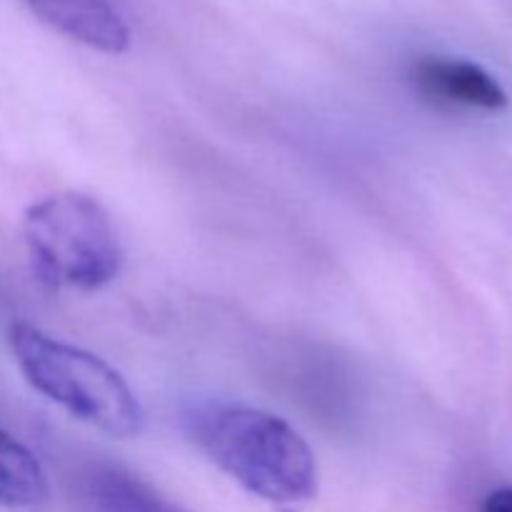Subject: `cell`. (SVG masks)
Masks as SVG:
<instances>
[{
	"label": "cell",
	"instance_id": "1",
	"mask_svg": "<svg viewBox=\"0 0 512 512\" xmlns=\"http://www.w3.org/2000/svg\"><path fill=\"white\" fill-rule=\"evenodd\" d=\"M210 463L248 493L293 508L318 493V463L303 435L283 418L248 405H200L185 420Z\"/></svg>",
	"mask_w": 512,
	"mask_h": 512
},
{
	"label": "cell",
	"instance_id": "2",
	"mask_svg": "<svg viewBox=\"0 0 512 512\" xmlns=\"http://www.w3.org/2000/svg\"><path fill=\"white\" fill-rule=\"evenodd\" d=\"M8 345L30 388L73 418L110 438H135L143 430L138 398L103 358L60 343L30 323L10 325Z\"/></svg>",
	"mask_w": 512,
	"mask_h": 512
},
{
	"label": "cell",
	"instance_id": "3",
	"mask_svg": "<svg viewBox=\"0 0 512 512\" xmlns=\"http://www.w3.org/2000/svg\"><path fill=\"white\" fill-rule=\"evenodd\" d=\"M23 235L35 275L50 288L98 290L123 265L118 230L90 195L68 190L30 205Z\"/></svg>",
	"mask_w": 512,
	"mask_h": 512
},
{
	"label": "cell",
	"instance_id": "4",
	"mask_svg": "<svg viewBox=\"0 0 512 512\" xmlns=\"http://www.w3.org/2000/svg\"><path fill=\"white\" fill-rule=\"evenodd\" d=\"M413 83L425 100L475 110H503L508 93L478 63L428 55L413 65Z\"/></svg>",
	"mask_w": 512,
	"mask_h": 512
},
{
	"label": "cell",
	"instance_id": "5",
	"mask_svg": "<svg viewBox=\"0 0 512 512\" xmlns=\"http://www.w3.org/2000/svg\"><path fill=\"white\" fill-rule=\"evenodd\" d=\"M38 18L68 38L118 55L128 50L130 30L110 0H25Z\"/></svg>",
	"mask_w": 512,
	"mask_h": 512
},
{
	"label": "cell",
	"instance_id": "6",
	"mask_svg": "<svg viewBox=\"0 0 512 512\" xmlns=\"http://www.w3.org/2000/svg\"><path fill=\"white\" fill-rule=\"evenodd\" d=\"M45 500L48 480L35 455L0 430V508H38Z\"/></svg>",
	"mask_w": 512,
	"mask_h": 512
},
{
	"label": "cell",
	"instance_id": "7",
	"mask_svg": "<svg viewBox=\"0 0 512 512\" xmlns=\"http://www.w3.org/2000/svg\"><path fill=\"white\" fill-rule=\"evenodd\" d=\"M88 500L95 512H188L120 470L95 473L88 483Z\"/></svg>",
	"mask_w": 512,
	"mask_h": 512
},
{
	"label": "cell",
	"instance_id": "8",
	"mask_svg": "<svg viewBox=\"0 0 512 512\" xmlns=\"http://www.w3.org/2000/svg\"><path fill=\"white\" fill-rule=\"evenodd\" d=\"M480 512H512V488H500L485 498Z\"/></svg>",
	"mask_w": 512,
	"mask_h": 512
}]
</instances>
